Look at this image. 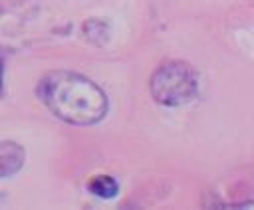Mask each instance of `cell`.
Masks as SVG:
<instances>
[{"label": "cell", "mask_w": 254, "mask_h": 210, "mask_svg": "<svg viewBox=\"0 0 254 210\" xmlns=\"http://www.w3.org/2000/svg\"><path fill=\"white\" fill-rule=\"evenodd\" d=\"M38 97L64 123L95 125L109 109L107 95L89 77L77 71H52L38 83Z\"/></svg>", "instance_id": "6da1fadb"}, {"label": "cell", "mask_w": 254, "mask_h": 210, "mask_svg": "<svg viewBox=\"0 0 254 210\" xmlns=\"http://www.w3.org/2000/svg\"><path fill=\"white\" fill-rule=\"evenodd\" d=\"M198 89L196 75L190 65L183 61H165L161 63L151 79L149 91L159 105L165 107H181L194 99Z\"/></svg>", "instance_id": "7a4b0ae2"}, {"label": "cell", "mask_w": 254, "mask_h": 210, "mask_svg": "<svg viewBox=\"0 0 254 210\" xmlns=\"http://www.w3.org/2000/svg\"><path fill=\"white\" fill-rule=\"evenodd\" d=\"M26 153L24 147L14 141H2L0 143V178L16 174L24 164Z\"/></svg>", "instance_id": "3957f363"}, {"label": "cell", "mask_w": 254, "mask_h": 210, "mask_svg": "<svg viewBox=\"0 0 254 210\" xmlns=\"http://www.w3.org/2000/svg\"><path fill=\"white\" fill-rule=\"evenodd\" d=\"M89 192L99 196V198H115L117 192H119V184L115 178L107 176V174H99V176H93L87 184Z\"/></svg>", "instance_id": "277c9868"}, {"label": "cell", "mask_w": 254, "mask_h": 210, "mask_svg": "<svg viewBox=\"0 0 254 210\" xmlns=\"http://www.w3.org/2000/svg\"><path fill=\"white\" fill-rule=\"evenodd\" d=\"M83 36L93 44H105L109 38V28L101 20H87L83 24Z\"/></svg>", "instance_id": "5b68a950"}, {"label": "cell", "mask_w": 254, "mask_h": 210, "mask_svg": "<svg viewBox=\"0 0 254 210\" xmlns=\"http://www.w3.org/2000/svg\"><path fill=\"white\" fill-rule=\"evenodd\" d=\"M2 79H4V61L0 59V93H2Z\"/></svg>", "instance_id": "8992f818"}]
</instances>
